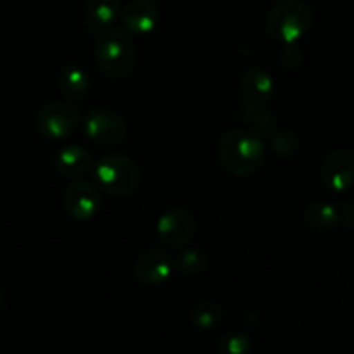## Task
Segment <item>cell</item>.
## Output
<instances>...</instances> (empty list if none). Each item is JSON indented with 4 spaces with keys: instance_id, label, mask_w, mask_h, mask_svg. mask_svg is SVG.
<instances>
[{
    "instance_id": "4fadbf2b",
    "label": "cell",
    "mask_w": 354,
    "mask_h": 354,
    "mask_svg": "<svg viewBox=\"0 0 354 354\" xmlns=\"http://www.w3.org/2000/svg\"><path fill=\"white\" fill-rule=\"evenodd\" d=\"M54 166L59 175L64 178L78 180L92 169L93 158L90 151L80 147V145H68L57 152Z\"/></svg>"
},
{
    "instance_id": "7c38bea8",
    "label": "cell",
    "mask_w": 354,
    "mask_h": 354,
    "mask_svg": "<svg viewBox=\"0 0 354 354\" xmlns=\"http://www.w3.org/2000/svg\"><path fill=\"white\" fill-rule=\"evenodd\" d=\"M241 90L245 100L256 104V106H265L272 100L273 92H275V83L265 68L251 66L242 76Z\"/></svg>"
},
{
    "instance_id": "5b68a950",
    "label": "cell",
    "mask_w": 354,
    "mask_h": 354,
    "mask_svg": "<svg viewBox=\"0 0 354 354\" xmlns=\"http://www.w3.org/2000/svg\"><path fill=\"white\" fill-rule=\"evenodd\" d=\"M82 114L78 107L62 100L48 102L38 111L35 127L38 133L48 140H62L69 137L80 124Z\"/></svg>"
},
{
    "instance_id": "7a4b0ae2",
    "label": "cell",
    "mask_w": 354,
    "mask_h": 354,
    "mask_svg": "<svg viewBox=\"0 0 354 354\" xmlns=\"http://www.w3.org/2000/svg\"><path fill=\"white\" fill-rule=\"evenodd\" d=\"M93 57L104 75L120 80L133 71L137 52L127 31L104 30L93 45Z\"/></svg>"
},
{
    "instance_id": "603a6c76",
    "label": "cell",
    "mask_w": 354,
    "mask_h": 354,
    "mask_svg": "<svg viewBox=\"0 0 354 354\" xmlns=\"http://www.w3.org/2000/svg\"><path fill=\"white\" fill-rule=\"evenodd\" d=\"M7 304V296L3 290H0V308H3Z\"/></svg>"
},
{
    "instance_id": "9c48e42d",
    "label": "cell",
    "mask_w": 354,
    "mask_h": 354,
    "mask_svg": "<svg viewBox=\"0 0 354 354\" xmlns=\"http://www.w3.org/2000/svg\"><path fill=\"white\" fill-rule=\"evenodd\" d=\"M320 178L328 190L344 192L354 183V154L348 149H334L322 161Z\"/></svg>"
},
{
    "instance_id": "9a60e30c",
    "label": "cell",
    "mask_w": 354,
    "mask_h": 354,
    "mask_svg": "<svg viewBox=\"0 0 354 354\" xmlns=\"http://www.w3.org/2000/svg\"><path fill=\"white\" fill-rule=\"evenodd\" d=\"M303 220L311 230L315 232H330L341 225V214L339 207L327 201H315L304 207Z\"/></svg>"
},
{
    "instance_id": "d6986e66",
    "label": "cell",
    "mask_w": 354,
    "mask_h": 354,
    "mask_svg": "<svg viewBox=\"0 0 354 354\" xmlns=\"http://www.w3.org/2000/svg\"><path fill=\"white\" fill-rule=\"evenodd\" d=\"M270 144H272L273 152L280 156V158H290L294 152L297 151V137L287 130H277L275 133L270 137Z\"/></svg>"
},
{
    "instance_id": "3957f363",
    "label": "cell",
    "mask_w": 354,
    "mask_h": 354,
    "mask_svg": "<svg viewBox=\"0 0 354 354\" xmlns=\"http://www.w3.org/2000/svg\"><path fill=\"white\" fill-rule=\"evenodd\" d=\"M95 185L111 197H127L140 185V168L124 154H107L95 165Z\"/></svg>"
},
{
    "instance_id": "7402d4cb",
    "label": "cell",
    "mask_w": 354,
    "mask_h": 354,
    "mask_svg": "<svg viewBox=\"0 0 354 354\" xmlns=\"http://www.w3.org/2000/svg\"><path fill=\"white\" fill-rule=\"evenodd\" d=\"M339 214H341V225L346 230L354 232V197L342 201L339 206Z\"/></svg>"
},
{
    "instance_id": "ffe728a7",
    "label": "cell",
    "mask_w": 354,
    "mask_h": 354,
    "mask_svg": "<svg viewBox=\"0 0 354 354\" xmlns=\"http://www.w3.org/2000/svg\"><path fill=\"white\" fill-rule=\"evenodd\" d=\"M216 349L223 354H248L251 351V341L244 334H230L221 339Z\"/></svg>"
},
{
    "instance_id": "30bf717a",
    "label": "cell",
    "mask_w": 354,
    "mask_h": 354,
    "mask_svg": "<svg viewBox=\"0 0 354 354\" xmlns=\"http://www.w3.org/2000/svg\"><path fill=\"white\" fill-rule=\"evenodd\" d=\"M64 209L68 216L75 221H88L99 213L100 192L99 187L90 182L71 183L64 192Z\"/></svg>"
},
{
    "instance_id": "277c9868",
    "label": "cell",
    "mask_w": 354,
    "mask_h": 354,
    "mask_svg": "<svg viewBox=\"0 0 354 354\" xmlns=\"http://www.w3.org/2000/svg\"><path fill=\"white\" fill-rule=\"evenodd\" d=\"M313 24V10L303 0H282L272 7L266 19L270 37L282 44H296Z\"/></svg>"
},
{
    "instance_id": "44dd1931",
    "label": "cell",
    "mask_w": 354,
    "mask_h": 354,
    "mask_svg": "<svg viewBox=\"0 0 354 354\" xmlns=\"http://www.w3.org/2000/svg\"><path fill=\"white\" fill-rule=\"evenodd\" d=\"M304 61V55L294 44H286V47L280 52V62L287 69H297Z\"/></svg>"
},
{
    "instance_id": "5bb4252c",
    "label": "cell",
    "mask_w": 354,
    "mask_h": 354,
    "mask_svg": "<svg viewBox=\"0 0 354 354\" xmlns=\"http://www.w3.org/2000/svg\"><path fill=\"white\" fill-rule=\"evenodd\" d=\"M85 26L90 33L107 30L121 12V0H86Z\"/></svg>"
},
{
    "instance_id": "8fae6325",
    "label": "cell",
    "mask_w": 354,
    "mask_h": 354,
    "mask_svg": "<svg viewBox=\"0 0 354 354\" xmlns=\"http://www.w3.org/2000/svg\"><path fill=\"white\" fill-rule=\"evenodd\" d=\"M159 7L152 0H133L121 12V21L128 33L135 37H145L158 28Z\"/></svg>"
},
{
    "instance_id": "ac0fdd59",
    "label": "cell",
    "mask_w": 354,
    "mask_h": 354,
    "mask_svg": "<svg viewBox=\"0 0 354 354\" xmlns=\"http://www.w3.org/2000/svg\"><path fill=\"white\" fill-rule=\"evenodd\" d=\"M175 265L182 275H201L207 266V254L201 249H189L178 256Z\"/></svg>"
},
{
    "instance_id": "52a82bcc",
    "label": "cell",
    "mask_w": 354,
    "mask_h": 354,
    "mask_svg": "<svg viewBox=\"0 0 354 354\" xmlns=\"http://www.w3.org/2000/svg\"><path fill=\"white\" fill-rule=\"evenodd\" d=\"M196 221L183 207H169L158 220V237L169 251L187 248L194 237Z\"/></svg>"
},
{
    "instance_id": "8992f818",
    "label": "cell",
    "mask_w": 354,
    "mask_h": 354,
    "mask_svg": "<svg viewBox=\"0 0 354 354\" xmlns=\"http://www.w3.org/2000/svg\"><path fill=\"white\" fill-rule=\"evenodd\" d=\"M85 137L99 145H118L128 133V124L121 114L107 107H95L88 111L82 121Z\"/></svg>"
},
{
    "instance_id": "2e32d148",
    "label": "cell",
    "mask_w": 354,
    "mask_h": 354,
    "mask_svg": "<svg viewBox=\"0 0 354 354\" xmlns=\"http://www.w3.org/2000/svg\"><path fill=\"white\" fill-rule=\"evenodd\" d=\"M57 88L62 95L71 102L85 99L90 90V82L86 73L75 64H68L59 71Z\"/></svg>"
},
{
    "instance_id": "e0dca14e",
    "label": "cell",
    "mask_w": 354,
    "mask_h": 354,
    "mask_svg": "<svg viewBox=\"0 0 354 354\" xmlns=\"http://www.w3.org/2000/svg\"><path fill=\"white\" fill-rule=\"evenodd\" d=\"M223 318V310L216 301L203 299L190 311V320L199 330H213Z\"/></svg>"
},
{
    "instance_id": "ba28073f",
    "label": "cell",
    "mask_w": 354,
    "mask_h": 354,
    "mask_svg": "<svg viewBox=\"0 0 354 354\" xmlns=\"http://www.w3.org/2000/svg\"><path fill=\"white\" fill-rule=\"evenodd\" d=\"M135 279L145 287H159L169 280L173 273V259L162 248H145L133 265Z\"/></svg>"
},
{
    "instance_id": "6da1fadb",
    "label": "cell",
    "mask_w": 354,
    "mask_h": 354,
    "mask_svg": "<svg viewBox=\"0 0 354 354\" xmlns=\"http://www.w3.org/2000/svg\"><path fill=\"white\" fill-rule=\"evenodd\" d=\"M265 140L254 130H230L218 142V159L234 176L254 175L265 161Z\"/></svg>"
}]
</instances>
